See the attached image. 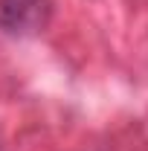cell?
<instances>
[{"label":"cell","instance_id":"6da1fadb","mask_svg":"<svg viewBox=\"0 0 148 151\" xmlns=\"http://www.w3.org/2000/svg\"><path fill=\"white\" fill-rule=\"evenodd\" d=\"M52 0H0V32L12 38H32L47 29Z\"/></svg>","mask_w":148,"mask_h":151}]
</instances>
